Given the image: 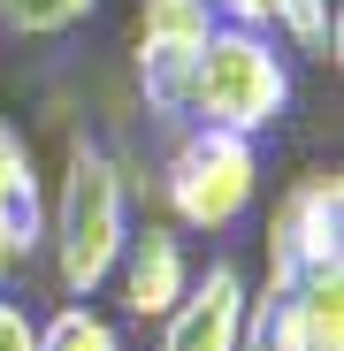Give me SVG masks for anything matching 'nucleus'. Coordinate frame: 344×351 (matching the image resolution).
I'll return each mask as SVG.
<instances>
[{
    "label": "nucleus",
    "mask_w": 344,
    "mask_h": 351,
    "mask_svg": "<svg viewBox=\"0 0 344 351\" xmlns=\"http://www.w3.org/2000/svg\"><path fill=\"white\" fill-rule=\"evenodd\" d=\"M283 313H291V328H299L306 351H344V260L306 267L291 282V298H283Z\"/></svg>",
    "instance_id": "obj_9"
},
{
    "label": "nucleus",
    "mask_w": 344,
    "mask_h": 351,
    "mask_svg": "<svg viewBox=\"0 0 344 351\" xmlns=\"http://www.w3.org/2000/svg\"><path fill=\"white\" fill-rule=\"evenodd\" d=\"M46 237H54V275H62L69 298H92V290L115 275L130 237V191H123V168H115L100 145H69L62 168V199L46 206Z\"/></svg>",
    "instance_id": "obj_2"
},
{
    "label": "nucleus",
    "mask_w": 344,
    "mask_h": 351,
    "mask_svg": "<svg viewBox=\"0 0 344 351\" xmlns=\"http://www.w3.org/2000/svg\"><path fill=\"white\" fill-rule=\"evenodd\" d=\"M38 351H123V336H115L107 313H92L84 298H69L54 321H38Z\"/></svg>",
    "instance_id": "obj_11"
},
{
    "label": "nucleus",
    "mask_w": 344,
    "mask_h": 351,
    "mask_svg": "<svg viewBox=\"0 0 344 351\" xmlns=\"http://www.w3.org/2000/svg\"><path fill=\"white\" fill-rule=\"evenodd\" d=\"M214 0H138V92L146 114L184 123V84H192V53L214 31Z\"/></svg>",
    "instance_id": "obj_5"
},
{
    "label": "nucleus",
    "mask_w": 344,
    "mask_h": 351,
    "mask_svg": "<svg viewBox=\"0 0 344 351\" xmlns=\"http://www.w3.org/2000/svg\"><path fill=\"white\" fill-rule=\"evenodd\" d=\"M8 267H16V252H8V245H0V290H8Z\"/></svg>",
    "instance_id": "obj_14"
},
{
    "label": "nucleus",
    "mask_w": 344,
    "mask_h": 351,
    "mask_svg": "<svg viewBox=\"0 0 344 351\" xmlns=\"http://www.w3.org/2000/svg\"><path fill=\"white\" fill-rule=\"evenodd\" d=\"M100 0H0V31H16V38H62Z\"/></svg>",
    "instance_id": "obj_12"
},
{
    "label": "nucleus",
    "mask_w": 344,
    "mask_h": 351,
    "mask_svg": "<svg viewBox=\"0 0 344 351\" xmlns=\"http://www.w3.org/2000/svg\"><path fill=\"white\" fill-rule=\"evenodd\" d=\"M46 237V199H38V176H31V145L0 123V245L31 252Z\"/></svg>",
    "instance_id": "obj_8"
},
{
    "label": "nucleus",
    "mask_w": 344,
    "mask_h": 351,
    "mask_svg": "<svg viewBox=\"0 0 344 351\" xmlns=\"http://www.w3.org/2000/svg\"><path fill=\"white\" fill-rule=\"evenodd\" d=\"M291 107V53L275 46V31L245 23H214L207 46L192 53V84H184V123L199 130H238L268 138Z\"/></svg>",
    "instance_id": "obj_1"
},
{
    "label": "nucleus",
    "mask_w": 344,
    "mask_h": 351,
    "mask_svg": "<svg viewBox=\"0 0 344 351\" xmlns=\"http://www.w3.org/2000/svg\"><path fill=\"white\" fill-rule=\"evenodd\" d=\"M336 229H344V176H306L299 191H283L275 221H268V282H260V298H245V321L268 313L291 298V282L306 267H329L336 260Z\"/></svg>",
    "instance_id": "obj_4"
},
{
    "label": "nucleus",
    "mask_w": 344,
    "mask_h": 351,
    "mask_svg": "<svg viewBox=\"0 0 344 351\" xmlns=\"http://www.w3.org/2000/svg\"><path fill=\"white\" fill-rule=\"evenodd\" d=\"M0 351H38V321L16 298H0Z\"/></svg>",
    "instance_id": "obj_13"
},
{
    "label": "nucleus",
    "mask_w": 344,
    "mask_h": 351,
    "mask_svg": "<svg viewBox=\"0 0 344 351\" xmlns=\"http://www.w3.org/2000/svg\"><path fill=\"white\" fill-rule=\"evenodd\" d=\"M107 282L123 290V313H138V321H168V313H176V298L192 290L184 237H176V229H130V237H123V260H115Z\"/></svg>",
    "instance_id": "obj_6"
},
{
    "label": "nucleus",
    "mask_w": 344,
    "mask_h": 351,
    "mask_svg": "<svg viewBox=\"0 0 344 351\" xmlns=\"http://www.w3.org/2000/svg\"><path fill=\"white\" fill-rule=\"evenodd\" d=\"M168 206H176L184 229H238L260 199V138H238V130H184V145L168 153Z\"/></svg>",
    "instance_id": "obj_3"
},
{
    "label": "nucleus",
    "mask_w": 344,
    "mask_h": 351,
    "mask_svg": "<svg viewBox=\"0 0 344 351\" xmlns=\"http://www.w3.org/2000/svg\"><path fill=\"white\" fill-rule=\"evenodd\" d=\"M268 31H283L314 62H336V8L329 0H268Z\"/></svg>",
    "instance_id": "obj_10"
},
{
    "label": "nucleus",
    "mask_w": 344,
    "mask_h": 351,
    "mask_svg": "<svg viewBox=\"0 0 344 351\" xmlns=\"http://www.w3.org/2000/svg\"><path fill=\"white\" fill-rule=\"evenodd\" d=\"M161 351H245V275L207 267V282H192L176 298Z\"/></svg>",
    "instance_id": "obj_7"
}]
</instances>
